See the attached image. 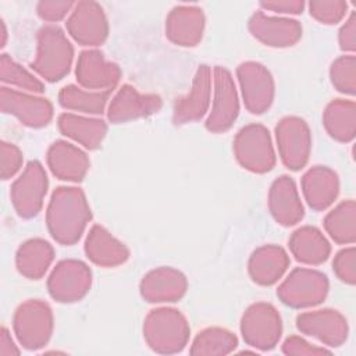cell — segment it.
<instances>
[{
	"label": "cell",
	"instance_id": "7bdbcfd3",
	"mask_svg": "<svg viewBox=\"0 0 356 356\" xmlns=\"http://www.w3.org/2000/svg\"><path fill=\"white\" fill-rule=\"evenodd\" d=\"M21 350L18 349V346L15 345L14 339L11 338L10 331L3 327L0 331V355L1 356H13V355H19Z\"/></svg>",
	"mask_w": 356,
	"mask_h": 356
},
{
	"label": "cell",
	"instance_id": "1f68e13d",
	"mask_svg": "<svg viewBox=\"0 0 356 356\" xmlns=\"http://www.w3.org/2000/svg\"><path fill=\"white\" fill-rule=\"evenodd\" d=\"M111 90H86L76 85H67L58 92V103L65 110L83 114H103Z\"/></svg>",
	"mask_w": 356,
	"mask_h": 356
},
{
	"label": "cell",
	"instance_id": "4316f807",
	"mask_svg": "<svg viewBox=\"0 0 356 356\" xmlns=\"http://www.w3.org/2000/svg\"><path fill=\"white\" fill-rule=\"evenodd\" d=\"M292 256L303 264L318 266L327 261L331 245L325 235L316 227L303 225L295 229L288 241Z\"/></svg>",
	"mask_w": 356,
	"mask_h": 356
},
{
	"label": "cell",
	"instance_id": "d4e9b609",
	"mask_svg": "<svg viewBox=\"0 0 356 356\" xmlns=\"http://www.w3.org/2000/svg\"><path fill=\"white\" fill-rule=\"evenodd\" d=\"M83 249L93 264L104 268L121 266L129 259V249L99 224L90 227Z\"/></svg>",
	"mask_w": 356,
	"mask_h": 356
},
{
	"label": "cell",
	"instance_id": "6da1fadb",
	"mask_svg": "<svg viewBox=\"0 0 356 356\" xmlns=\"http://www.w3.org/2000/svg\"><path fill=\"white\" fill-rule=\"evenodd\" d=\"M90 218L92 211L81 188L58 186L53 191L46 209V225L57 243L65 246L76 243Z\"/></svg>",
	"mask_w": 356,
	"mask_h": 356
},
{
	"label": "cell",
	"instance_id": "f1b7e54d",
	"mask_svg": "<svg viewBox=\"0 0 356 356\" xmlns=\"http://www.w3.org/2000/svg\"><path fill=\"white\" fill-rule=\"evenodd\" d=\"M53 260L54 249L42 238L22 242L15 253V267L28 280H40L47 273Z\"/></svg>",
	"mask_w": 356,
	"mask_h": 356
},
{
	"label": "cell",
	"instance_id": "9c48e42d",
	"mask_svg": "<svg viewBox=\"0 0 356 356\" xmlns=\"http://www.w3.org/2000/svg\"><path fill=\"white\" fill-rule=\"evenodd\" d=\"M275 140L282 164L291 171L302 170L310 157L312 132L307 122L296 115H286L275 125Z\"/></svg>",
	"mask_w": 356,
	"mask_h": 356
},
{
	"label": "cell",
	"instance_id": "2e32d148",
	"mask_svg": "<svg viewBox=\"0 0 356 356\" xmlns=\"http://www.w3.org/2000/svg\"><path fill=\"white\" fill-rule=\"evenodd\" d=\"M248 29L256 40L274 49L295 46L302 38L299 21L288 17L267 15L263 11L252 14L248 21Z\"/></svg>",
	"mask_w": 356,
	"mask_h": 356
},
{
	"label": "cell",
	"instance_id": "83f0119b",
	"mask_svg": "<svg viewBox=\"0 0 356 356\" xmlns=\"http://www.w3.org/2000/svg\"><path fill=\"white\" fill-rule=\"evenodd\" d=\"M57 125L64 136L82 145L88 150L99 149L107 134V124L103 120L72 113L60 114Z\"/></svg>",
	"mask_w": 356,
	"mask_h": 356
},
{
	"label": "cell",
	"instance_id": "7a4b0ae2",
	"mask_svg": "<svg viewBox=\"0 0 356 356\" xmlns=\"http://www.w3.org/2000/svg\"><path fill=\"white\" fill-rule=\"evenodd\" d=\"M143 339L156 353L174 355L188 345L191 327L186 317L174 307H156L143 320Z\"/></svg>",
	"mask_w": 356,
	"mask_h": 356
},
{
	"label": "cell",
	"instance_id": "8fae6325",
	"mask_svg": "<svg viewBox=\"0 0 356 356\" xmlns=\"http://www.w3.org/2000/svg\"><path fill=\"white\" fill-rule=\"evenodd\" d=\"M49 178L44 167L38 160H31L24 171L11 184L10 197L17 214L32 218L39 214L47 193Z\"/></svg>",
	"mask_w": 356,
	"mask_h": 356
},
{
	"label": "cell",
	"instance_id": "d590c367",
	"mask_svg": "<svg viewBox=\"0 0 356 356\" xmlns=\"http://www.w3.org/2000/svg\"><path fill=\"white\" fill-rule=\"evenodd\" d=\"M309 14L324 25H335L348 14V3L343 0H312Z\"/></svg>",
	"mask_w": 356,
	"mask_h": 356
},
{
	"label": "cell",
	"instance_id": "52a82bcc",
	"mask_svg": "<svg viewBox=\"0 0 356 356\" xmlns=\"http://www.w3.org/2000/svg\"><path fill=\"white\" fill-rule=\"evenodd\" d=\"M241 334L246 345L267 352L274 349L282 335V318L267 302L252 303L241 317Z\"/></svg>",
	"mask_w": 356,
	"mask_h": 356
},
{
	"label": "cell",
	"instance_id": "b9f144b4",
	"mask_svg": "<svg viewBox=\"0 0 356 356\" xmlns=\"http://www.w3.org/2000/svg\"><path fill=\"white\" fill-rule=\"evenodd\" d=\"M260 7L270 10L275 14L285 15H298L303 13L305 1L302 0H273V1H260Z\"/></svg>",
	"mask_w": 356,
	"mask_h": 356
},
{
	"label": "cell",
	"instance_id": "30bf717a",
	"mask_svg": "<svg viewBox=\"0 0 356 356\" xmlns=\"http://www.w3.org/2000/svg\"><path fill=\"white\" fill-rule=\"evenodd\" d=\"M92 286L89 266L76 259L60 260L47 278V292L58 303H75L83 299Z\"/></svg>",
	"mask_w": 356,
	"mask_h": 356
},
{
	"label": "cell",
	"instance_id": "7c38bea8",
	"mask_svg": "<svg viewBox=\"0 0 356 356\" xmlns=\"http://www.w3.org/2000/svg\"><path fill=\"white\" fill-rule=\"evenodd\" d=\"M236 78L246 110L252 114L266 113L275 95L271 72L257 61H243L236 67Z\"/></svg>",
	"mask_w": 356,
	"mask_h": 356
},
{
	"label": "cell",
	"instance_id": "d6a6232c",
	"mask_svg": "<svg viewBox=\"0 0 356 356\" xmlns=\"http://www.w3.org/2000/svg\"><path fill=\"white\" fill-rule=\"evenodd\" d=\"M238 346L236 335L221 327H207L193 338L189 353L193 356H225Z\"/></svg>",
	"mask_w": 356,
	"mask_h": 356
},
{
	"label": "cell",
	"instance_id": "277c9868",
	"mask_svg": "<svg viewBox=\"0 0 356 356\" xmlns=\"http://www.w3.org/2000/svg\"><path fill=\"white\" fill-rule=\"evenodd\" d=\"M53 328V312L44 300L28 299L14 312L13 330L17 341L26 350L44 348L51 338Z\"/></svg>",
	"mask_w": 356,
	"mask_h": 356
},
{
	"label": "cell",
	"instance_id": "ee69618b",
	"mask_svg": "<svg viewBox=\"0 0 356 356\" xmlns=\"http://www.w3.org/2000/svg\"><path fill=\"white\" fill-rule=\"evenodd\" d=\"M0 35H1L0 47H4L6 42H7V28H6V24H4L3 19H0Z\"/></svg>",
	"mask_w": 356,
	"mask_h": 356
},
{
	"label": "cell",
	"instance_id": "60d3db41",
	"mask_svg": "<svg viewBox=\"0 0 356 356\" xmlns=\"http://www.w3.org/2000/svg\"><path fill=\"white\" fill-rule=\"evenodd\" d=\"M339 49L346 54H353L356 50V14L352 11L342 24L338 32Z\"/></svg>",
	"mask_w": 356,
	"mask_h": 356
},
{
	"label": "cell",
	"instance_id": "ba28073f",
	"mask_svg": "<svg viewBox=\"0 0 356 356\" xmlns=\"http://www.w3.org/2000/svg\"><path fill=\"white\" fill-rule=\"evenodd\" d=\"M239 115V96L231 72L221 65L213 70V103L204 121L213 134L228 131Z\"/></svg>",
	"mask_w": 356,
	"mask_h": 356
},
{
	"label": "cell",
	"instance_id": "5bb4252c",
	"mask_svg": "<svg viewBox=\"0 0 356 356\" xmlns=\"http://www.w3.org/2000/svg\"><path fill=\"white\" fill-rule=\"evenodd\" d=\"M296 327L330 348L343 345L349 335L346 317L335 309H316L298 314Z\"/></svg>",
	"mask_w": 356,
	"mask_h": 356
},
{
	"label": "cell",
	"instance_id": "4dcf8cb0",
	"mask_svg": "<svg viewBox=\"0 0 356 356\" xmlns=\"http://www.w3.org/2000/svg\"><path fill=\"white\" fill-rule=\"evenodd\" d=\"M324 229L339 245H353L356 241V203L353 199L338 203L324 217Z\"/></svg>",
	"mask_w": 356,
	"mask_h": 356
},
{
	"label": "cell",
	"instance_id": "8992f818",
	"mask_svg": "<svg viewBox=\"0 0 356 356\" xmlns=\"http://www.w3.org/2000/svg\"><path fill=\"white\" fill-rule=\"evenodd\" d=\"M330 281L327 275L314 268H293L278 285V299L293 309L314 307L328 295Z\"/></svg>",
	"mask_w": 356,
	"mask_h": 356
},
{
	"label": "cell",
	"instance_id": "8d00e7d4",
	"mask_svg": "<svg viewBox=\"0 0 356 356\" xmlns=\"http://www.w3.org/2000/svg\"><path fill=\"white\" fill-rule=\"evenodd\" d=\"M332 270L342 282L348 285L356 284V249L353 245L341 249L334 256Z\"/></svg>",
	"mask_w": 356,
	"mask_h": 356
},
{
	"label": "cell",
	"instance_id": "f546056e",
	"mask_svg": "<svg viewBox=\"0 0 356 356\" xmlns=\"http://www.w3.org/2000/svg\"><path fill=\"white\" fill-rule=\"evenodd\" d=\"M323 125L337 142H352L356 135V103L346 99L331 100L323 111Z\"/></svg>",
	"mask_w": 356,
	"mask_h": 356
},
{
	"label": "cell",
	"instance_id": "e0dca14e",
	"mask_svg": "<svg viewBox=\"0 0 356 356\" xmlns=\"http://www.w3.org/2000/svg\"><path fill=\"white\" fill-rule=\"evenodd\" d=\"M163 100L156 93H140L132 85H122L107 107V120L111 124H122L150 117L160 111Z\"/></svg>",
	"mask_w": 356,
	"mask_h": 356
},
{
	"label": "cell",
	"instance_id": "3957f363",
	"mask_svg": "<svg viewBox=\"0 0 356 356\" xmlns=\"http://www.w3.org/2000/svg\"><path fill=\"white\" fill-rule=\"evenodd\" d=\"M74 60V47L57 25H44L36 35V54L31 68L47 82H58L68 75Z\"/></svg>",
	"mask_w": 356,
	"mask_h": 356
},
{
	"label": "cell",
	"instance_id": "ac0fdd59",
	"mask_svg": "<svg viewBox=\"0 0 356 356\" xmlns=\"http://www.w3.org/2000/svg\"><path fill=\"white\" fill-rule=\"evenodd\" d=\"M211 68L207 64L197 67L189 93L178 97L174 103L172 122L175 125L196 122L207 114L211 97Z\"/></svg>",
	"mask_w": 356,
	"mask_h": 356
},
{
	"label": "cell",
	"instance_id": "5b68a950",
	"mask_svg": "<svg viewBox=\"0 0 356 356\" xmlns=\"http://www.w3.org/2000/svg\"><path fill=\"white\" fill-rule=\"evenodd\" d=\"M232 150L238 164L253 174H266L275 165L271 135L261 124L242 127L234 138Z\"/></svg>",
	"mask_w": 356,
	"mask_h": 356
},
{
	"label": "cell",
	"instance_id": "9a60e30c",
	"mask_svg": "<svg viewBox=\"0 0 356 356\" xmlns=\"http://www.w3.org/2000/svg\"><path fill=\"white\" fill-rule=\"evenodd\" d=\"M0 107L4 114L14 115L29 128H43L53 118V104L49 99L7 86L0 89Z\"/></svg>",
	"mask_w": 356,
	"mask_h": 356
},
{
	"label": "cell",
	"instance_id": "e575fe53",
	"mask_svg": "<svg viewBox=\"0 0 356 356\" xmlns=\"http://www.w3.org/2000/svg\"><path fill=\"white\" fill-rule=\"evenodd\" d=\"M330 81L332 86L348 96L356 93V57L343 54L335 58L330 65Z\"/></svg>",
	"mask_w": 356,
	"mask_h": 356
},
{
	"label": "cell",
	"instance_id": "44dd1931",
	"mask_svg": "<svg viewBox=\"0 0 356 356\" xmlns=\"http://www.w3.org/2000/svg\"><path fill=\"white\" fill-rule=\"evenodd\" d=\"M206 26L204 13L193 4H179L171 8L165 18L167 39L181 47H195L200 43Z\"/></svg>",
	"mask_w": 356,
	"mask_h": 356
},
{
	"label": "cell",
	"instance_id": "f35d334b",
	"mask_svg": "<svg viewBox=\"0 0 356 356\" xmlns=\"http://www.w3.org/2000/svg\"><path fill=\"white\" fill-rule=\"evenodd\" d=\"M282 353L288 356H321V355H331V350H328L324 346H317L310 342H307L305 338L299 335H291L288 337L282 346Z\"/></svg>",
	"mask_w": 356,
	"mask_h": 356
},
{
	"label": "cell",
	"instance_id": "603a6c76",
	"mask_svg": "<svg viewBox=\"0 0 356 356\" xmlns=\"http://www.w3.org/2000/svg\"><path fill=\"white\" fill-rule=\"evenodd\" d=\"M46 161L51 174L67 182H81L90 167L88 154L67 140H56L46 153Z\"/></svg>",
	"mask_w": 356,
	"mask_h": 356
},
{
	"label": "cell",
	"instance_id": "d6986e66",
	"mask_svg": "<svg viewBox=\"0 0 356 356\" xmlns=\"http://www.w3.org/2000/svg\"><path fill=\"white\" fill-rule=\"evenodd\" d=\"M75 76L78 85L86 90H113L121 79V68L106 60L100 50L88 49L78 56Z\"/></svg>",
	"mask_w": 356,
	"mask_h": 356
},
{
	"label": "cell",
	"instance_id": "836d02e7",
	"mask_svg": "<svg viewBox=\"0 0 356 356\" xmlns=\"http://www.w3.org/2000/svg\"><path fill=\"white\" fill-rule=\"evenodd\" d=\"M0 79L3 83L17 86L19 89L39 95L44 92V85L33 74H31L21 64L14 61L8 54L0 56Z\"/></svg>",
	"mask_w": 356,
	"mask_h": 356
},
{
	"label": "cell",
	"instance_id": "cb8c5ba5",
	"mask_svg": "<svg viewBox=\"0 0 356 356\" xmlns=\"http://www.w3.org/2000/svg\"><path fill=\"white\" fill-rule=\"evenodd\" d=\"M302 193L310 209L323 211L328 209L339 193L338 174L325 165H314L302 177Z\"/></svg>",
	"mask_w": 356,
	"mask_h": 356
},
{
	"label": "cell",
	"instance_id": "ab89813d",
	"mask_svg": "<svg viewBox=\"0 0 356 356\" xmlns=\"http://www.w3.org/2000/svg\"><path fill=\"white\" fill-rule=\"evenodd\" d=\"M74 6L75 3L71 0H42L36 4V13L43 21L57 22L70 14Z\"/></svg>",
	"mask_w": 356,
	"mask_h": 356
},
{
	"label": "cell",
	"instance_id": "ffe728a7",
	"mask_svg": "<svg viewBox=\"0 0 356 356\" xmlns=\"http://www.w3.org/2000/svg\"><path fill=\"white\" fill-rule=\"evenodd\" d=\"M188 289L185 274L174 267H157L143 275L139 292L147 303H172L184 298Z\"/></svg>",
	"mask_w": 356,
	"mask_h": 356
},
{
	"label": "cell",
	"instance_id": "7402d4cb",
	"mask_svg": "<svg viewBox=\"0 0 356 356\" xmlns=\"http://www.w3.org/2000/svg\"><path fill=\"white\" fill-rule=\"evenodd\" d=\"M268 211L282 227H292L305 216L303 203L295 181L289 175H281L273 181L268 191Z\"/></svg>",
	"mask_w": 356,
	"mask_h": 356
},
{
	"label": "cell",
	"instance_id": "484cf974",
	"mask_svg": "<svg viewBox=\"0 0 356 356\" xmlns=\"http://www.w3.org/2000/svg\"><path fill=\"white\" fill-rule=\"evenodd\" d=\"M289 263V256L284 248L278 245H263L250 254L248 273L257 285L270 286L281 280Z\"/></svg>",
	"mask_w": 356,
	"mask_h": 356
},
{
	"label": "cell",
	"instance_id": "4fadbf2b",
	"mask_svg": "<svg viewBox=\"0 0 356 356\" xmlns=\"http://www.w3.org/2000/svg\"><path fill=\"white\" fill-rule=\"evenodd\" d=\"M67 32L81 46L96 47L108 36V21L103 7L93 0L75 3L65 22Z\"/></svg>",
	"mask_w": 356,
	"mask_h": 356
},
{
	"label": "cell",
	"instance_id": "74e56055",
	"mask_svg": "<svg viewBox=\"0 0 356 356\" xmlns=\"http://www.w3.org/2000/svg\"><path fill=\"white\" fill-rule=\"evenodd\" d=\"M24 156L21 149L11 142H1L0 146V177L3 181L13 178L22 167Z\"/></svg>",
	"mask_w": 356,
	"mask_h": 356
}]
</instances>
